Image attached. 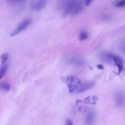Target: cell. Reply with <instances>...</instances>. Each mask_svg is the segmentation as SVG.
<instances>
[{
	"label": "cell",
	"mask_w": 125,
	"mask_h": 125,
	"mask_svg": "<svg viewBox=\"0 0 125 125\" xmlns=\"http://www.w3.org/2000/svg\"><path fill=\"white\" fill-rule=\"evenodd\" d=\"M69 61L70 63L77 65H83L84 64V61H83L82 59H78V58L71 59Z\"/></svg>",
	"instance_id": "cell-9"
},
{
	"label": "cell",
	"mask_w": 125,
	"mask_h": 125,
	"mask_svg": "<svg viewBox=\"0 0 125 125\" xmlns=\"http://www.w3.org/2000/svg\"><path fill=\"white\" fill-rule=\"evenodd\" d=\"M13 0L14 1H16V2H21V1H22L24 0Z\"/></svg>",
	"instance_id": "cell-19"
},
{
	"label": "cell",
	"mask_w": 125,
	"mask_h": 125,
	"mask_svg": "<svg viewBox=\"0 0 125 125\" xmlns=\"http://www.w3.org/2000/svg\"><path fill=\"white\" fill-rule=\"evenodd\" d=\"M0 88L5 91H8L10 89V85L6 83H4V82L0 83Z\"/></svg>",
	"instance_id": "cell-10"
},
{
	"label": "cell",
	"mask_w": 125,
	"mask_h": 125,
	"mask_svg": "<svg viewBox=\"0 0 125 125\" xmlns=\"http://www.w3.org/2000/svg\"><path fill=\"white\" fill-rule=\"evenodd\" d=\"M32 20L31 19H26L22 21L15 28L14 30H13L10 34L11 36H14L21 32V31L24 30L28 26H29L32 23Z\"/></svg>",
	"instance_id": "cell-3"
},
{
	"label": "cell",
	"mask_w": 125,
	"mask_h": 125,
	"mask_svg": "<svg viewBox=\"0 0 125 125\" xmlns=\"http://www.w3.org/2000/svg\"><path fill=\"white\" fill-rule=\"evenodd\" d=\"M97 67L99 68V69H104V66L102 65H101V64H98L97 66Z\"/></svg>",
	"instance_id": "cell-18"
},
{
	"label": "cell",
	"mask_w": 125,
	"mask_h": 125,
	"mask_svg": "<svg viewBox=\"0 0 125 125\" xmlns=\"http://www.w3.org/2000/svg\"><path fill=\"white\" fill-rule=\"evenodd\" d=\"M88 38V34L86 32L82 31L79 35V40L80 41H84L86 40Z\"/></svg>",
	"instance_id": "cell-12"
},
{
	"label": "cell",
	"mask_w": 125,
	"mask_h": 125,
	"mask_svg": "<svg viewBox=\"0 0 125 125\" xmlns=\"http://www.w3.org/2000/svg\"><path fill=\"white\" fill-rule=\"evenodd\" d=\"M115 100L117 105L122 107L124 104V96L122 92L118 91L115 95Z\"/></svg>",
	"instance_id": "cell-7"
},
{
	"label": "cell",
	"mask_w": 125,
	"mask_h": 125,
	"mask_svg": "<svg viewBox=\"0 0 125 125\" xmlns=\"http://www.w3.org/2000/svg\"><path fill=\"white\" fill-rule=\"evenodd\" d=\"M80 0H69L65 5L62 12V16H66L70 14H72Z\"/></svg>",
	"instance_id": "cell-2"
},
{
	"label": "cell",
	"mask_w": 125,
	"mask_h": 125,
	"mask_svg": "<svg viewBox=\"0 0 125 125\" xmlns=\"http://www.w3.org/2000/svg\"><path fill=\"white\" fill-rule=\"evenodd\" d=\"M101 19L103 20H109L110 19V17L106 14H104L101 16Z\"/></svg>",
	"instance_id": "cell-15"
},
{
	"label": "cell",
	"mask_w": 125,
	"mask_h": 125,
	"mask_svg": "<svg viewBox=\"0 0 125 125\" xmlns=\"http://www.w3.org/2000/svg\"><path fill=\"white\" fill-rule=\"evenodd\" d=\"M110 54H109L106 52H101L100 53V57H101V58L104 60H105V61H108L109 60H111V57H110Z\"/></svg>",
	"instance_id": "cell-11"
},
{
	"label": "cell",
	"mask_w": 125,
	"mask_h": 125,
	"mask_svg": "<svg viewBox=\"0 0 125 125\" xmlns=\"http://www.w3.org/2000/svg\"><path fill=\"white\" fill-rule=\"evenodd\" d=\"M95 118V114L93 110H90L87 114L85 119V125H93Z\"/></svg>",
	"instance_id": "cell-6"
},
{
	"label": "cell",
	"mask_w": 125,
	"mask_h": 125,
	"mask_svg": "<svg viewBox=\"0 0 125 125\" xmlns=\"http://www.w3.org/2000/svg\"><path fill=\"white\" fill-rule=\"evenodd\" d=\"M8 65L7 63L2 64L0 67V79H2L6 73Z\"/></svg>",
	"instance_id": "cell-8"
},
{
	"label": "cell",
	"mask_w": 125,
	"mask_h": 125,
	"mask_svg": "<svg viewBox=\"0 0 125 125\" xmlns=\"http://www.w3.org/2000/svg\"><path fill=\"white\" fill-rule=\"evenodd\" d=\"M46 3L47 0H37L32 4L31 8L34 11L40 10L44 8Z\"/></svg>",
	"instance_id": "cell-5"
},
{
	"label": "cell",
	"mask_w": 125,
	"mask_h": 125,
	"mask_svg": "<svg viewBox=\"0 0 125 125\" xmlns=\"http://www.w3.org/2000/svg\"><path fill=\"white\" fill-rule=\"evenodd\" d=\"M110 57L111 60H113L115 65L118 67V71L119 73L121 72L124 68V61L122 59L118 56L110 54Z\"/></svg>",
	"instance_id": "cell-4"
},
{
	"label": "cell",
	"mask_w": 125,
	"mask_h": 125,
	"mask_svg": "<svg viewBox=\"0 0 125 125\" xmlns=\"http://www.w3.org/2000/svg\"><path fill=\"white\" fill-rule=\"evenodd\" d=\"M93 0H84V4L86 6H89L92 2Z\"/></svg>",
	"instance_id": "cell-16"
},
{
	"label": "cell",
	"mask_w": 125,
	"mask_h": 125,
	"mask_svg": "<svg viewBox=\"0 0 125 125\" xmlns=\"http://www.w3.org/2000/svg\"><path fill=\"white\" fill-rule=\"evenodd\" d=\"M125 5V0H120L115 3L114 6L116 7L122 8Z\"/></svg>",
	"instance_id": "cell-14"
},
{
	"label": "cell",
	"mask_w": 125,
	"mask_h": 125,
	"mask_svg": "<svg viewBox=\"0 0 125 125\" xmlns=\"http://www.w3.org/2000/svg\"><path fill=\"white\" fill-rule=\"evenodd\" d=\"M9 57V54L7 52H5L2 54V55L0 57L1 59V62L2 64H4L6 62V61L8 59Z\"/></svg>",
	"instance_id": "cell-13"
},
{
	"label": "cell",
	"mask_w": 125,
	"mask_h": 125,
	"mask_svg": "<svg viewBox=\"0 0 125 125\" xmlns=\"http://www.w3.org/2000/svg\"><path fill=\"white\" fill-rule=\"evenodd\" d=\"M64 81L68 87L69 91L71 93H82L90 89L95 85L93 82H82L75 76H68L64 78Z\"/></svg>",
	"instance_id": "cell-1"
},
{
	"label": "cell",
	"mask_w": 125,
	"mask_h": 125,
	"mask_svg": "<svg viewBox=\"0 0 125 125\" xmlns=\"http://www.w3.org/2000/svg\"><path fill=\"white\" fill-rule=\"evenodd\" d=\"M65 125H73V124H72V123L71 122V121L70 120L68 119L66 121V123H65Z\"/></svg>",
	"instance_id": "cell-17"
}]
</instances>
